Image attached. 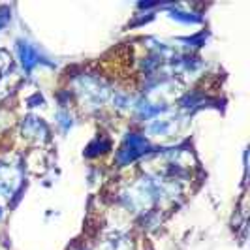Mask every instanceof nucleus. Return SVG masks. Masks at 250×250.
<instances>
[{
	"label": "nucleus",
	"instance_id": "1",
	"mask_svg": "<svg viewBox=\"0 0 250 250\" xmlns=\"http://www.w3.org/2000/svg\"><path fill=\"white\" fill-rule=\"evenodd\" d=\"M74 94L77 96L79 104L88 111H98L107 102L111 100V88L102 79L100 75L94 74H79L72 81Z\"/></svg>",
	"mask_w": 250,
	"mask_h": 250
},
{
	"label": "nucleus",
	"instance_id": "2",
	"mask_svg": "<svg viewBox=\"0 0 250 250\" xmlns=\"http://www.w3.org/2000/svg\"><path fill=\"white\" fill-rule=\"evenodd\" d=\"M119 200L128 211L136 214H147L156 205H160L158 194H156V188H154L150 175L141 177L136 183L123 188L121 194H119Z\"/></svg>",
	"mask_w": 250,
	"mask_h": 250
},
{
	"label": "nucleus",
	"instance_id": "3",
	"mask_svg": "<svg viewBox=\"0 0 250 250\" xmlns=\"http://www.w3.org/2000/svg\"><path fill=\"white\" fill-rule=\"evenodd\" d=\"M152 152V145L147 136H141L136 132H130L126 134L123 145L117 150V156H115V162L119 167H126L130 164H134L136 160L143 158Z\"/></svg>",
	"mask_w": 250,
	"mask_h": 250
},
{
	"label": "nucleus",
	"instance_id": "4",
	"mask_svg": "<svg viewBox=\"0 0 250 250\" xmlns=\"http://www.w3.org/2000/svg\"><path fill=\"white\" fill-rule=\"evenodd\" d=\"M183 126H185V117L171 111H164L160 115H156L154 119H150L145 126V130H147L149 138L171 141V139H175L177 134H181Z\"/></svg>",
	"mask_w": 250,
	"mask_h": 250
},
{
	"label": "nucleus",
	"instance_id": "5",
	"mask_svg": "<svg viewBox=\"0 0 250 250\" xmlns=\"http://www.w3.org/2000/svg\"><path fill=\"white\" fill-rule=\"evenodd\" d=\"M23 187V167L19 164L0 160V196L13 198Z\"/></svg>",
	"mask_w": 250,
	"mask_h": 250
},
{
	"label": "nucleus",
	"instance_id": "6",
	"mask_svg": "<svg viewBox=\"0 0 250 250\" xmlns=\"http://www.w3.org/2000/svg\"><path fill=\"white\" fill-rule=\"evenodd\" d=\"M21 136L26 143L34 145V147H42L51 139V130L40 117L36 115H26L21 121Z\"/></svg>",
	"mask_w": 250,
	"mask_h": 250
},
{
	"label": "nucleus",
	"instance_id": "7",
	"mask_svg": "<svg viewBox=\"0 0 250 250\" xmlns=\"http://www.w3.org/2000/svg\"><path fill=\"white\" fill-rule=\"evenodd\" d=\"M15 51H17V59H19L25 72H32L38 66H53V62H49V59L28 40H17Z\"/></svg>",
	"mask_w": 250,
	"mask_h": 250
},
{
	"label": "nucleus",
	"instance_id": "8",
	"mask_svg": "<svg viewBox=\"0 0 250 250\" xmlns=\"http://www.w3.org/2000/svg\"><path fill=\"white\" fill-rule=\"evenodd\" d=\"M167 10H169V17L179 21V23H185V25H198V23H201V15L188 12L183 6H167Z\"/></svg>",
	"mask_w": 250,
	"mask_h": 250
},
{
	"label": "nucleus",
	"instance_id": "9",
	"mask_svg": "<svg viewBox=\"0 0 250 250\" xmlns=\"http://www.w3.org/2000/svg\"><path fill=\"white\" fill-rule=\"evenodd\" d=\"M107 150H111V141L104 136H98L94 138L85 149V156L88 158H94V156H100V154H105Z\"/></svg>",
	"mask_w": 250,
	"mask_h": 250
},
{
	"label": "nucleus",
	"instance_id": "10",
	"mask_svg": "<svg viewBox=\"0 0 250 250\" xmlns=\"http://www.w3.org/2000/svg\"><path fill=\"white\" fill-rule=\"evenodd\" d=\"M107 243H109V249L111 250H136V245H134L132 237H128L125 233L113 235L111 239H107Z\"/></svg>",
	"mask_w": 250,
	"mask_h": 250
},
{
	"label": "nucleus",
	"instance_id": "11",
	"mask_svg": "<svg viewBox=\"0 0 250 250\" xmlns=\"http://www.w3.org/2000/svg\"><path fill=\"white\" fill-rule=\"evenodd\" d=\"M17 75L15 74H8L2 75L0 77V100H4V98H8L10 94H12V88L17 87Z\"/></svg>",
	"mask_w": 250,
	"mask_h": 250
},
{
	"label": "nucleus",
	"instance_id": "12",
	"mask_svg": "<svg viewBox=\"0 0 250 250\" xmlns=\"http://www.w3.org/2000/svg\"><path fill=\"white\" fill-rule=\"evenodd\" d=\"M57 125L62 132H70V128L74 126V115L70 113V109L62 107L61 111L57 113Z\"/></svg>",
	"mask_w": 250,
	"mask_h": 250
},
{
	"label": "nucleus",
	"instance_id": "13",
	"mask_svg": "<svg viewBox=\"0 0 250 250\" xmlns=\"http://www.w3.org/2000/svg\"><path fill=\"white\" fill-rule=\"evenodd\" d=\"M12 55L8 53V51L0 49V77L2 75H6L10 70H12Z\"/></svg>",
	"mask_w": 250,
	"mask_h": 250
},
{
	"label": "nucleus",
	"instance_id": "14",
	"mask_svg": "<svg viewBox=\"0 0 250 250\" xmlns=\"http://www.w3.org/2000/svg\"><path fill=\"white\" fill-rule=\"evenodd\" d=\"M12 23V8L10 6H0V32Z\"/></svg>",
	"mask_w": 250,
	"mask_h": 250
},
{
	"label": "nucleus",
	"instance_id": "15",
	"mask_svg": "<svg viewBox=\"0 0 250 250\" xmlns=\"http://www.w3.org/2000/svg\"><path fill=\"white\" fill-rule=\"evenodd\" d=\"M26 105H28L30 109H34V107H42V105H43V98H42V94H40V92H36L34 96L26 98Z\"/></svg>",
	"mask_w": 250,
	"mask_h": 250
},
{
	"label": "nucleus",
	"instance_id": "16",
	"mask_svg": "<svg viewBox=\"0 0 250 250\" xmlns=\"http://www.w3.org/2000/svg\"><path fill=\"white\" fill-rule=\"evenodd\" d=\"M12 115L8 111H4V109H0V132L2 130H6V128H10V125H12Z\"/></svg>",
	"mask_w": 250,
	"mask_h": 250
},
{
	"label": "nucleus",
	"instance_id": "17",
	"mask_svg": "<svg viewBox=\"0 0 250 250\" xmlns=\"http://www.w3.org/2000/svg\"><path fill=\"white\" fill-rule=\"evenodd\" d=\"M92 250H111V249H109V243H107V241H104L102 245H98V247H94Z\"/></svg>",
	"mask_w": 250,
	"mask_h": 250
},
{
	"label": "nucleus",
	"instance_id": "18",
	"mask_svg": "<svg viewBox=\"0 0 250 250\" xmlns=\"http://www.w3.org/2000/svg\"><path fill=\"white\" fill-rule=\"evenodd\" d=\"M0 250H10V247H8V241L4 237H0Z\"/></svg>",
	"mask_w": 250,
	"mask_h": 250
},
{
	"label": "nucleus",
	"instance_id": "19",
	"mask_svg": "<svg viewBox=\"0 0 250 250\" xmlns=\"http://www.w3.org/2000/svg\"><path fill=\"white\" fill-rule=\"evenodd\" d=\"M2 216H4V209L0 207V220H2Z\"/></svg>",
	"mask_w": 250,
	"mask_h": 250
}]
</instances>
